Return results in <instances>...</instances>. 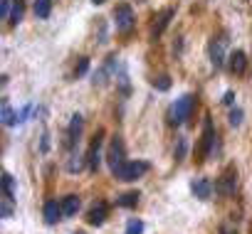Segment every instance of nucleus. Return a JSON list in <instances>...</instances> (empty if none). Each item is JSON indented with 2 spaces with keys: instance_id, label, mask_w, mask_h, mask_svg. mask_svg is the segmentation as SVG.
Wrapping results in <instances>:
<instances>
[{
  "instance_id": "22",
  "label": "nucleus",
  "mask_w": 252,
  "mask_h": 234,
  "mask_svg": "<svg viewBox=\"0 0 252 234\" xmlns=\"http://www.w3.org/2000/svg\"><path fill=\"white\" fill-rule=\"evenodd\" d=\"M32 111H35V106H32V104H25V106L15 113V126H23L30 116H32Z\"/></svg>"
},
{
  "instance_id": "20",
  "label": "nucleus",
  "mask_w": 252,
  "mask_h": 234,
  "mask_svg": "<svg viewBox=\"0 0 252 234\" xmlns=\"http://www.w3.org/2000/svg\"><path fill=\"white\" fill-rule=\"evenodd\" d=\"M119 207H136L139 205V192H124L119 200H116Z\"/></svg>"
},
{
  "instance_id": "13",
  "label": "nucleus",
  "mask_w": 252,
  "mask_h": 234,
  "mask_svg": "<svg viewBox=\"0 0 252 234\" xmlns=\"http://www.w3.org/2000/svg\"><path fill=\"white\" fill-rule=\"evenodd\" d=\"M42 214H45V222H47V224H57L60 219H64L62 205H60L57 200H47L45 207H42Z\"/></svg>"
},
{
  "instance_id": "5",
  "label": "nucleus",
  "mask_w": 252,
  "mask_h": 234,
  "mask_svg": "<svg viewBox=\"0 0 252 234\" xmlns=\"http://www.w3.org/2000/svg\"><path fill=\"white\" fill-rule=\"evenodd\" d=\"M106 163H109V168H111V175H116V173L126 165V151H124V143H121V138H119V136L109 143Z\"/></svg>"
},
{
  "instance_id": "18",
  "label": "nucleus",
  "mask_w": 252,
  "mask_h": 234,
  "mask_svg": "<svg viewBox=\"0 0 252 234\" xmlns=\"http://www.w3.org/2000/svg\"><path fill=\"white\" fill-rule=\"evenodd\" d=\"M15 113L8 104V99H3V111H0V121H3V126H15Z\"/></svg>"
},
{
  "instance_id": "6",
  "label": "nucleus",
  "mask_w": 252,
  "mask_h": 234,
  "mask_svg": "<svg viewBox=\"0 0 252 234\" xmlns=\"http://www.w3.org/2000/svg\"><path fill=\"white\" fill-rule=\"evenodd\" d=\"M235 190H237V168L235 165H227L220 173V178H218L215 192L222 195V197H230V195H235Z\"/></svg>"
},
{
  "instance_id": "29",
  "label": "nucleus",
  "mask_w": 252,
  "mask_h": 234,
  "mask_svg": "<svg viewBox=\"0 0 252 234\" xmlns=\"http://www.w3.org/2000/svg\"><path fill=\"white\" fill-rule=\"evenodd\" d=\"M87 69H89V59L87 57H79V64L74 67V74L82 77V74H87Z\"/></svg>"
},
{
  "instance_id": "19",
  "label": "nucleus",
  "mask_w": 252,
  "mask_h": 234,
  "mask_svg": "<svg viewBox=\"0 0 252 234\" xmlns=\"http://www.w3.org/2000/svg\"><path fill=\"white\" fill-rule=\"evenodd\" d=\"M84 163H87V156H82V153H72L69 160H67V170H69V173H79Z\"/></svg>"
},
{
  "instance_id": "14",
  "label": "nucleus",
  "mask_w": 252,
  "mask_h": 234,
  "mask_svg": "<svg viewBox=\"0 0 252 234\" xmlns=\"http://www.w3.org/2000/svg\"><path fill=\"white\" fill-rule=\"evenodd\" d=\"M190 190H193V195L198 200H210L213 197V182L208 178H195L193 185H190Z\"/></svg>"
},
{
  "instance_id": "30",
  "label": "nucleus",
  "mask_w": 252,
  "mask_h": 234,
  "mask_svg": "<svg viewBox=\"0 0 252 234\" xmlns=\"http://www.w3.org/2000/svg\"><path fill=\"white\" fill-rule=\"evenodd\" d=\"M222 104H225V106H232V104H235V94H232V91H225V96H222Z\"/></svg>"
},
{
  "instance_id": "10",
  "label": "nucleus",
  "mask_w": 252,
  "mask_h": 234,
  "mask_svg": "<svg viewBox=\"0 0 252 234\" xmlns=\"http://www.w3.org/2000/svg\"><path fill=\"white\" fill-rule=\"evenodd\" d=\"M227 67H230V72H232L235 77H245V72H247V54H245L242 50H235V52L227 57Z\"/></svg>"
},
{
  "instance_id": "15",
  "label": "nucleus",
  "mask_w": 252,
  "mask_h": 234,
  "mask_svg": "<svg viewBox=\"0 0 252 234\" xmlns=\"http://www.w3.org/2000/svg\"><path fill=\"white\" fill-rule=\"evenodd\" d=\"M79 207H82V200H79L77 195H67V197L62 200V212H64V217H74V214L79 212Z\"/></svg>"
},
{
  "instance_id": "28",
  "label": "nucleus",
  "mask_w": 252,
  "mask_h": 234,
  "mask_svg": "<svg viewBox=\"0 0 252 234\" xmlns=\"http://www.w3.org/2000/svg\"><path fill=\"white\" fill-rule=\"evenodd\" d=\"M10 10H13V0H3V3H0V18L10 20Z\"/></svg>"
},
{
  "instance_id": "12",
  "label": "nucleus",
  "mask_w": 252,
  "mask_h": 234,
  "mask_svg": "<svg viewBox=\"0 0 252 234\" xmlns=\"http://www.w3.org/2000/svg\"><path fill=\"white\" fill-rule=\"evenodd\" d=\"M82 126H84V119H82L79 113H74L72 121H69V126H67V148H74V146H77V141H79V136H82Z\"/></svg>"
},
{
  "instance_id": "25",
  "label": "nucleus",
  "mask_w": 252,
  "mask_h": 234,
  "mask_svg": "<svg viewBox=\"0 0 252 234\" xmlns=\"http://www.w3.org/2000/svg\"><path fill=\"white\" fill-rule=\"evenodd\" d=\"M186 153H188V141H186V138H178V141H176V151H173L176 160H183Z\"/></svg>"
},
{
  "instance_id": "31",
  "label": "nucleus",
  "mask_w": 252,
  "mask_h": 234,
  "mask_svg": "<svg viewBox=\"0 0 252 234\" xmlns=\"http://www.w3.org/2000/svg\"><path fill=\"white\" fill-rule=\"evenodd\" d=\"M47 148H50V133H42V143H40V151H42V153H47Z\"/></svg>"
},
{
  "instance_id": "9",
  "label": "nucleus",
  "mask_w": 252,
  "mask_h": 234,
  "mask_svg": "<svg viewBox=\"0 0 252 234\" xmlns=\"http://www.w3.org/2000/svg\"><path fill=\"white\" fill-rule=\"evenodd\" d=\"M176 15V10L173 8H166V10H161L156 18H154V25H151V40H158L161 35H163V30L171 25V18Z\"/></svg>"
},
{
  "instance_id": "26",
  "label": "nucleus",
  "mask_w": 252,
  "mask_h": 234,
  "mask_svg": "<svg viewBox=\"0 0 252 234\" xmlns=\"http://www.w3.org/2000/svg\"><path fill=\"white\" fill-rule=\"evenodd\" d=\"M154 86H156L158 91H168V89H171V77H168V74L156 77V79H154Z\"/></svg>"
},
{
  "instance_id": "16",
  "label": "nucleus",
  "mask_w": 252,
  "mask_h": 234,
  "mask_svg": "<svg viewBox=\"0 0 252 234\" xmlns=\"http://www.w3.org/2000/svg\"><path fill=\"white\" fill-rule=\"evenodd\" d=\"M23 18H25V0H13V10H10V25L13 27H18L20 23H23Z\"/></svg>"
},
{
  "instance_id": "32",
  "label": "nucleus",
  "mask_w": 252,
  "mask_h": 234,
  "mask_svg": "<svg viewBox=\"0 0 252 234\" xmlns=\"http://www.w3.org/2000/svg\"><path fill=\"white\" fill-rule=\"evenodd\" d=\"M220 234H235V229H230L227 224H222V227H220Z\"/></svg>"
},
{
  "instance_id": "33",
  "label": "nucleus",
  "mask_w": 252,
  "mask_h": 234,
  "mask_svg": "<svg viewBox=\"0 0 252 234\" xmlns=\"http://www.w3.org/2000/svg\"><path fill=\"white\" fill-rule=\"evenodd\" d=\"M92 3H94V5H101V3H106V0H92Z\"/></svg>"
},
{
  "instance_id": "1",
  "label": "nucleus",
  "mask_w": 252,
  "mask_h": 234,
  "mask_svg": "<svg viewBox=\"0 0 252 234\" xmlns=\"http://www.w3.org/2000/svg\"><path fill=\"white\" fill-rule=\"evenodd\" d=\"M195 111V96L193 94H183L181 99H176L168 108V124L171 126H181L186 124Z\"/></svg>"
},
{
  "instance_id": "11",
  "label": "nucleus",
  "mask_w": 252,
  "mask_h": 234,
  "mask_svg": "<svg viewBox=\"0 0 252 234\" xmlns=\"http://www.w3.org/2000/svg\"><path fill=\"white\" fill-rule=\"evenodd\" d=\"M106 214H109V205L99 200V202L92 205V209L87 212V222H89L92 227H101V224L106 222Z\"/></svg>"
},
{
  "instance_id": "4",
  "label": "nucleus",
  "mask_w": 252,
  "mask_h": 234,
  "mask_svg": "<svg viewBox=\"0 0 252 234\" xmlns=\"http://www.w3.org/2000/svg\"><path fill=\"white\" fill-rule=\"evenodd\" d=\"M149 163L146 160H126V165L114 175V178H119V180H124V182H134V180H139V178H144L146 173H149Z\"/></svg>"
},
{
  "instance_id": "8",
  "label": "nucleus",
  "mask_w": 252,
  "mask_h": 234,
  "mask_svg": "<svg viewBox=\"0 0 252 234\" xmlns=\"http://www.w3.org/2000/svg\"><path fill=\"white\" fill-rule=\"evenodd\" d=\"M101 136H104V131H99V133L92 138V146H89V151H87V168H89L92 173H96L99 165H101Z\"/></svg>"
},
{
  "instance_id": "23",
  "label": "nucleus",
  "mask_w": 252,
  "mask_h": 234,
  "mask_svg": "<svg viewBox=\"0 0 252 234\" xmlns=\"http://www.w3.org/2000/svg\"><path fill=\"white\" fill-rule=\"evenodd\" d=\"M124 234H144V222H141V219H136V217H131L129 222H126Z\"/></svg>"
},
{
  "instance_id": "2",
  "label": "nucleus",
  "mask_w": 252,
  "mask_h": 234,
  "mask_svg": "<svg viewBox=\"0 0 252 234\" xmlns=\"http://www.w3.org/2000/svg\"><path fill=\"white\" fill-rule=\"evenodd\" d=\"M114 25H116V32L121 35H129L136 25V15H134V8L129 3H119L114 8Z\"/></svg>"
},
{
  "instance_id": "21",
  "label": "nucleus",
  "mask_w": 252,
  "mask_h": 234,
  "mask_svg": "<svg viewBox=\"0 0 252 234\" xmlns=\"http://www.w3.org/2000/svg\"><path fill=\"white\" fill-rule=\"evenodd\" d=\"M3 195L15 200V178L10 173H3Z\"/></svg>"
},
{
  "instance_id": "7",
  "label": "nucleus",
  "mask_w": 252,
  "mask_h": 234,
  "mask_svg": "<svg viewBox=\"0 0 252 234\" xmlns=\"http://www.w3.org/2000/svg\"><path fill=\"white\" fill-rule=\"evenodd\" d=\"M225 47H227V35H218V37H213V40H210V45H208L210 64H213L215 69H220V67L225 64V59H227Z\"/></svg>"
},
{
  "instance_id": "27",
  "label": "nucleus",
  "mask_w": 252,
  "mask_h": 234,
  "mask_svg": "<svg viewBox=\"0 0 252 234\" xmlns=\"http://www.w3.org/2000/svg\"><path fill=\"white\" fill-rule=\"evenodd\" d=\"M242 119H245L242 108H232V111H230V126H235V129H237V126L242 124Z\"/></svg>"
},
{
  "instance_id": "34",
  "label": "nucleus",
  "mask_w": 252,
  "mask_h": 234,
  "mask_svg": "<svg viewBox=\"0 0 252 234\" xmlns=\"http://www.w3.org/2000/svg\"><path fill=\"white\" fill-rule=\"evenodd\" d=\"M77 234H84V232H77Z\"/></svg>"
},
{
  "instance_id": "3",
  "label": "nucleus",
  "mask_w": 252,
  "mask_h": 234,
  "mask_svg": "<svg viewBox=\"0 0 252 234\" xmlns=\"http://www.w3.org/2000/svg\"><path fill=\"white\" fill-rule=\"evenodd\" d=\"M215 151H218V136H215V129H213L210 116H205V124H203V143H200V160L213 158Z\"/></svg>"
},
{
  "instance_id": "17",
  "label": "nucleus",
  "mask_w": 252,
  "mask_h": 234,
  "mask_svg": "<svg viewBox=\"0 0 252 234\" xmlns=\"http://www.w3.org/2000/svg\"><path fill=\"white\" fill-rule=\"evenodd\" d=\"M35 15L40 20H47L52 15V0H35Z\"/></svg>"
},
{
  "instance_id": "24",
  "label": "nucleus",
  "mask_w": 252,
  "mask_h": 234,
  "mask_svg": "<svg viewBox=\"0 0 252 234\" xmlns=\"http://www.w3.org/2000/svg\"><path fill=\"white\" fill-rule=\"evenodd\" d=\"M0 217H3V219H10L13 217V197H5L3 195V202H0Z\"/></svg>"
}]
</instances>
